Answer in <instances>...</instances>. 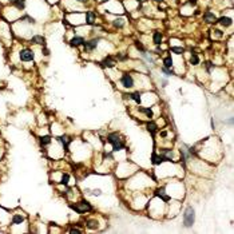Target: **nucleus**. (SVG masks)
<instances>
[{
    "instance_id": "1",
    "label": "nucleus",
    "mask_w": 234,
    "mask_h": 234,
    "mask_svg": "<svg viewBox=\"0 0 234 234\" xmlns=\"http://www.w3.org/2000/svg\"><path fill=\"white\" fill-rule=\"evenodd\" d=\"M107 142L112 145V150H114V151H120L122 149L126 147V142H124V139L120 136L119 133H117V131H115V133L108 134Z\"/></svg>"
},
{
    "instance_id": "2",
    "label": "nucleus",
    "mask_w": 234,
    "mask_h": 234,
    "mask_svg": "<svg viewBox=\"0 0 234 234\" xmlns=\"http://www.w3.org/2000/svg\"><path fill=\"white\" fill-rule=\"evenodd\" d=\"M194 221H195V212H194L193 207L189 206L185 210V214H183V225L186 228H190V226H193Z\"/></svg>"
},
{
    "instance_id": "3",
    "label": "nucleus",
    "mask_w": 234,
    "mask_h": 234,
    "mask_svg": "<svg viewBox=\"0 0 234 234\" xmlns=\"http://www.w3.org/2000/svg\"><path fill=\"white\" fill-rule=\"evenodd\" d=\"M71 207H72L76 213H79V214H83V213H86V212H91L92 210V206L90 205V202H87V201H80V202L75 203V205H71Z\"/></svg>"
},
{
    "instance_id": "4",
    "label": "nucleus",
    "mask_w": 234,
    "mask_h": 234,
    "mask_svg": "<svg viewBox=\"0 0 234 234\" xmlns=\"http://www.w3.org/2000/svg\"><path fill=\"white\" fill-rule=\"evenodd\" d=\"M120 83H122V86H123L124 89H134V87H135V79H134L133 75L129 72L122 75Z\"/></svg>"
},
{
    "instance_id": "5",
    "label": "nucleus",
    "mask_w": 234,
    "mask_h": 234,
    "mask_svg": "<svg viewBox=\"0 0 234 234\" xmlns=\"http://www.w3.org/2000/svg\"><path fill=\"white\" fill-rule=\"evenodd\" d=\"M19 58L23 62H31V60L34 59V51L30 50V48H24V50L20 51Z\"/></svg>"
},
{
    "instance_id": "6",
    "label": "nucleus",
    "mask_w": 234,
    "mask_h": 234,
    "mask_svg": "<svg viewBox=\"0 0 234 234\" xmlns=\"http://www.w3.org/2000/svg\"><path fill=\"white\" fill-rule=\"evenodd\" d=\"M98 41H99V39H91V40H89V41H84L83 46H84V48L87 51H94L95 48L98 47Z\"/></svg>"
},
{
    "instance_id": "7",
    "label": "nucleus",
    "mask_w": 234,
    "mask_h": 234,
    "mask_svg": "<svg viewBox=\"0 0 234 234\" xmlns=\"http://www.w3.org/2000/svg\"><path fill=\"white\" fill-rule=\"evenodd\" d=\"M151 162L154 164H161V163H163V162H164V158L162 157V154L158 155V154H155V152H154V154L151 155Z\"/></svg>"
},
{
    "instance_id": "8",
    "label": "nucleus",
    "mask_w": 234,
    "mask_h": 234,
    "mask_svg": "<svg viewBox=\"0 0 234 234\" xmlns=\"http://www.w3.org/2000/svg\"><path fill=\"white\" fill-rule=\"evenodd\" d=\"M146 127H147V131H149V133H151L152 135H154V134L158 131V124L155 123V122H152V120H150Z\"/></svg>"
},
{
    "instance_id": "9",
    "label": "nucleus",
    "mask_w": 234,
    "mask_h": 234,
    "mask_svg": "<svg viewBox=\"0 0 234 234\" xmlns=\"http://www.w3.org/2000/svg\"><path fill=\"white\" fill-rule=\"evenodd\" d=\"M22 222H24V215L22 214L12 215V225H22Z\"/></svg>"
},
{
    "instance_id": "10",
    "label": "nucleus",
    "mask_w": 234,
    "mask_h": 234,
    "mask_svg": "<svg viewBox=\"0 0 234 234\" xmlns=\"http://www.w3.org/2000/svg\"><path fill=\"white\" fill-rule=\"evenodd\" d=\"M138 110L141 111V112H143V114L146 115V117L149 118V119H151V118H154V112H152V110L151 108H149V107H139Z\"/></svg>"
},
{
    "instance_id": "11",
    "label": "nucleus",
    "mask_w": 234,
    "mask_h": 234,
    "mask_svg": "<svg viewBox=\"0 0 234 234\" xmlns=\"http://www.w3.org/2000/svg\"><path fill=\"white\" fill-rule=\"evenodd\" d=\"M115 64H117V63H115V60L112 59V58H110V56L106 58V59L103 60V62H102V66H103V67H108V68H111V67H114Z\"/></svg>"
},
{
    "instance_id": "12",
    "label": "nucleus",
    "mask_w": 234,
    "mask_h": 234,
    "mask_svg": "<svg viewBox=\"0 0 234 234\" xmlns=\"http://www.w3.org/2000/svg\"><path fill=\"white\" fill-rule=\"evenodd\" d=\"M71 46H75V47H78V46H82L83 43H84V39L82 38V36H75V38L71 39Z\"/></svg>"
},
{
    "instance_id": "13",
    "label": "nucleus",
    "mask_w": 234,
    "mask_h": 234,
    "mask_svg": "<svg viewBox=\"0 0 234 234\" xmlns=\"http://www.w3.org/2000/svg\"><path fill=\"white\" fill-rule=\"evenodd\" d=\"M203 19H205L206 23H214L215 20H217V19H215V15H214V13H213V12H209V11H207V12L203 15Z\"/></svg>"
},
{
    "instance_id": "14",
    "label": "nucleus",
    "mask_w": 234,
    "mask_h": 234,
    "mask_svg": "<svg viewBox=\"0 0 234 234\" xmlns=\"http://www.w3.org/2000/svg\"><path fill=\"white\" fill-rule=\"evenodd\" d=\"M218 23L221 25H223V27H229V25H231V19L230 18H226V16H222V18L218 19Z\"/></svg>"
},
{
    "instance_id": "15",
    "label": "nucleus",
    "mask_w": 234,
    "mask_h": 234,
    "mask_svg": "<svg viewBox=\"0 0 234 234\" xmlns=\"http://www.w3.org/2000/svg\"><path fill=\"white\" fill-rule=\"evenodd\" d=\"M152 40H154V44H157V46H161V43H162V34L161 32H154V35H152Z\"/></svg>"
},
{
    "instance_id": "16",
    "label": "nucleus",
    "mask_w": 234,
    "mask_h": 234,
    "mask_svg": "<svg viewBox=\"0 0 234 234\" xmlns=\"http://www.w3.org/2000/svg\"><path fill=\"white\" fill-rule=\"evenodd\" d=\"M95 12H92V11H89V12L86 13V22L89 23V24H92V23L95 22Z\"/></svg>"
},
{
    "instance_id": "17",
    "label": "nucleus",
    "mask_w": 234,
    "mask_h": 234,
    "mask_svg": "<svg viewBox=\"0 0 234 234\" xmlns=\"http://www.w3.org/2000/svg\"><path fill=\"white\" fill-rule=\"evenodd\" d=\"M129 98L133 99L135 103H138V105H139V103H141V92L136 91V92H133V94H129Z\"/></svg>"
},
{
    "instance_id": "18",
    "label": "nucleus",
    "mask_w": 234,
    "mask_h": 234,
    "mask_svg": "<svg viewBox=\"0 0 234 234\" xmlns=\"http://www.w3.org/2000/svg\"><path fill=\"white\" fill-rule=\"evenodd\" d=\"M174 62H173V59H171V56H167L163 59V67H167V68H171V67L174 66Z\"/></svg>"
},
{
    "instance_id": "19",
    "label": "nucleus",
    "mask_w": 234,
    "mask_h": 234,
    "mask_svg": "<svg viewBox=\"0 0 234 234\" xmlns=\"http://www.w3.org/2000/svg\"><path fill=\"white\" fill-rule=\"evenodd\" d=\"M31 41L32 43H35V44H43V43H44V38H43V36L36 35V36H34V38L31 39Z\"/></svg>"
},
{
    "instance_id": "20",
    "label": "nucleus",
    "mask_w": 234,
    "mask_h": 234,
    "mask_svg": "<svg viewBox=\"0 0 234 234\" xmlns=\"http://www.w3.org/2000/svg\"><path fill=\"white\" fill-rule=\"evenodd\" d=\"M190 63L193 64V66H197V64L199 63V58L197 54H191V56H190Z\"/></svg>"
},
{
    "instance_id": "21",
    "label": "nucleus",
    "mask_w": 234,
    "mask_h": 234,
    "mask_svg": "<svg viewBox=\"0 0 234 234\" xmlns=\"http://www.w3.org/2000/svg\"><path fill=\"white\" fill-rule=\"evenodd\" d=\"M87 226H89L90 229H98V221H95V219H89V221H87Z\"/></svg>"
},
{
    "instance_id": "22",
    "label": "nucleus",
    "mask_w": 234,
    "mask_h": 234,
    "mask_svg": "<svg viewBox=\"0 0 234 234\" xmlns=\"http://www.w3.org/2000/svg\"><path fill=\"white\" fill-rule=\"evenodd\" d=\"M13 6H16L18 10H23V8L25 7V1L24 0H16L15 3H13Z\"/></svg>"
},
{
    "instance_id": "23",
    "label": "nucleus",
    "mask_w": 234,
    "mask_h": 234,
    "mask_svg": "<svg viewBox=\"0 0 234 234\" xmlns=\"http://www.w3.org/2000/svg\"><path fill=\"white\" fill-rule=\"evenodd\" d=\"M68 181H70V175H68V174H63V175H62V179H60V183L64 185V186H67V185H68Z\"/></svg>"
},
{
    "instance_id": "24",
    "label": "nucleus",
    "mask_w": 234,
    "mask_h": 234,
    "mask_svg": "<svg viewBox=\"0 0 234 234\" xmlns=\"http://www.w3.org/2000/svg\"><path fill=\"white\" fill-rule=\"evenodd\" d=\"M40 143L43 146H46V145H48V143H51V138L48 135H46V136H41L40 138Z\"/></svg>"
},
{
    "instance_id": "25",
    "label": "nucleus",
    "mask_w": 234,
    "mask_h": 234,
    "mask_svg": "<svg viewBox=\"0 0 234 234\" xmlns=\"http://www.w3.org/2000/svg\"><path fill=\"white\" fill-rule=\"evenodd\" d=\"M124 24V19L123 18H119V19H115L114 20V25L115 27H122Z\"/></svg>"
},
{
    "instance_id": "26",
    "label": "nucleus",
    "mask_w": 234,
    "mask_h": 234,
    "mask_svg": "<svg viewBox=\"0 0 234 234\" xmlns=\"http://www.w3.org/2000/svg\"><path fill=\"white\" fill-rule=\"evenodd\" d=\"M161 71L166 76H170V75H173V71H171V68H167V67H162L161 68Z\"/></svg>"
},
{
    "instance_id": "27",
    "label": "nucleus",
    "mask_w": 234,
    "mask_h": 234,
    "mask_svg": "<svg viewBox=\"0 0 234 234\" xmlns=\"http://www.w3.org/2000/svg\"><path fill=\"white\" fill-rule=\"evenodd\" d=\"M171 51H173V52H175V54H178V55L183 54V48H182V47H173V48H171Z\"/></svg>"
},
{
    "instance_id": "28",
    "label": "nucleus",
    "mask_w": 234,
    "mask_h": 234,
    "mask_svg": "<svg viewBox=\"0 0 234 234\" xmlns=\"http://www.w3.org/2000/svg\"><path fill=\"white\" fill-rule=\"evenodd\" d=\"M206 68H207V71L210 72V71L214 68V64H213V63H206Z\"/></svg>"
},
{
    "instance_id": "29",
    "label": "nucleus",
    "mask_w": 234,
    "mask_h": 234,
    "mask_svg": "<svg viewBox=\"0 0 234 234\" xmlns=\"http://www.w3.org/2000/svg\"><path fill=\"white\" fill-rule=\"evenodd\" d=\"M70 233H82V230H79V229H71Z\"/></svg>"
},
{
    "instance_id": "30",
    "label": "nucleus",
    "mask_w": 234,
    "mask_h": 234,
    "mask_svg": "<svg viewBox=\"0 0 234 234\" xmlns=\"http://www.w3.org/2000/svg\"><path fill=\"white\" fill-rule=\"evenodd\" d=\"M76 1H79V3H86L87 0H76Z\"/></svg>"
},
{
    "instance_id": "31",
    "label": "nucleus",
    "mask_w": 234,
    "mask_h": 234,
    "mask_svg": "<svg viewBox=\"0 0 234 234\" xmlns=\"http://www.w3.org/2000/svg\"><path fill=\"white\" fill-rule=\"evenodd\" d=\"M8 1H10L11 4H13V3H15V1H16V0H8Z\"/></svg>"
},
{
    "instance_id": "32",
    "label": "nucleus",
    "mask_w": 234,
    "mask_h": 234,
    "mask_svg": "<svg viewBox=\"0 0 234 234\" xmlns=\"http://www.w3.org/2000/svg\"><path fill=\"white\" fill-rule=\"evenodd\" d=\"M155 1H157V3H162V1H163V0H155Z\"/></svg>"
}]
</instances>
